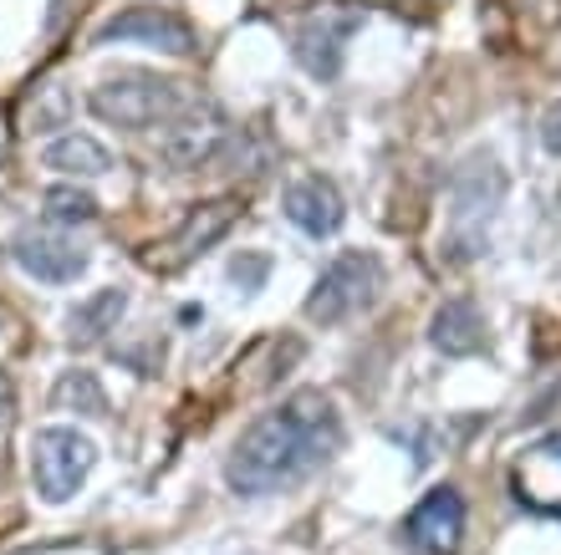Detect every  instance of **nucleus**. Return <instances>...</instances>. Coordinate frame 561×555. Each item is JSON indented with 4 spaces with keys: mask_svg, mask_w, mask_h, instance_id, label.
Here are the masks:
<instances>
[{
    "mask_svg": "<svg viewBox=\"0 0 561 555\" xmlns=\"http://www.w3.org/2000/svg\"><path fill=\"white\" fill-rule=\"evenodd\" d=\"M11 255L31 280H46V286H67V280H77L88 270V255H82V250L67 245L61 234H42V230L15 234Z\"/></svg>",
    "mask_w": 561,
    "mask_h": 555,
    "instance_id": "obj_8",
    "label": "nucleus"
},
{
    "mask_svg": "<svg viewBox=\"0 0 561 555\" xmlns=\"http://www.w3.org/2000/svg\"><path fill=\"white\" fill-rule=\"evenodd\" d=\"M123 307H128V296L123 291H98L92 301H82V307L72 311V342H98L103 332H113V322L123 316Z\"/></svg>",
    "mask_w": 561,
    "mask_h": 555,
    "instance_id": "obj_15",
    "label": "nucleus"
},
{
    "mask_svg": "<svg viewBox=\"0 0 561 555\" xmlns=\"http://www.w3.org/2000/svg\"><path fill=\"white\" fill-rule=\"evenodd\" d=\"M92 469H98V443L77 428H42L31 439V479L46 505H67Z\"/></svg>",
    "mask_w": 561,
    "mask_h": 555,
    "instance_id": "obj_4",
    "label": "nucleus"
},
{
    "mask_svg": "<svg viewBox=\"0 0 561 555\" xmlns=\"http://www.w3.org/2000/svg\"><path fill=\"white\" fill-rule=\"evenodd\" d=\"M511 489L526 510L561 520V433H547L520 449L516 469H511Z\"/></svg>",
    "mask_w": 561,
    "mask_h": 555,
    "instance_id": "obj_6",
    "label": "nucleus"
},
{
    "mask_svg": "<svg viewBox=\"0 0 561 555\" xmlns=\"http://www.w3.org/2000/svg\"><path fill=\"white\" fill-rule=\"evenodd\" d=\"M286 220L301 234H311V240H327V234L342 230L347 209H342V194L327 178H296L286 189Z\"/></svg>",
    "mask_w": 561,
    "mask_h": 555,
    "instance_id": "obj_10",
    "label": "nucleus"
},
{
    "mask_svg": "<svg viewBox=\"0 0 561 555\" xmlns=\"http://www.w3.org/2000/svg\"><path fill=\"white\" fill-rule=\"evenodd\" d=\"M46 209H51V220H61V224H82L98 215L92 194H82V189H51L46 194Z\"/></svg>",
    "mask_w": 561,
    "mask_h": 555,
    "instance_id": "obj_17",
    "label": "nucleus"
},
{
    "mask_svg": "<svg viewBox=\"0 0 561 555\" xmlns=\"http://www.w3.org/2000/svg\"><path fill=\"white\" fill-rule=\"evenodd\" d=\"M337 449H342L337 403L317 393V388H307V393H291L276 413L255 418L240 433V443L225 459V484L245 499L280 495V489L301 484L307 474H317Z\"/></svg>",
    "mask_w": 561,
    "mask_h": 555,
    "instance_id": "obj_1",
    "label": "nucleus"
},
{
    "mask_svg": "<svg viewBox=\"0 0 561 555\" xmlns=\"http://www.w3.org/2000/svg\"><path fill=\"white\" fill-rule=\"evenodd\" d=\"M541 143H547V153L561 159V103H551L547 117H541Z\"/></svg>",
    "mask_w": 561,
    "mask_h": 555,
    "instance_id": "obj_18",
    "label": "nucleus"
},
{
    "mask_svg": "<svg viewBox=\"0 0 561 555\" xmlns=\"http://www.w3.org/2000/svg\"><path fill=\"white\" fill-rule=\"evenodd\" d=\"M0 418H5V388H0Z\"/></svg>",
    "mask_w": 561,
    "mask_h": 555,
    "instance_id": "obj_19",
    "label": "nucleus"
},
{
    "mask_svg": "<svg viewBox=\"0 0 561 555\" xmlns=\"http://www.w3.org/2000/svg\"><path fill=\"white\" fill-rule=\"evenodd\" d=\"M357 26V15H347V21H342L337 31H322V15H311L307 26H301V36H296V57L301 61H311L317 57V46H327V61H332V67H337V51H342V36H347V31Z\"/></svg>",
    "mask_w": 561,
    "mask_h": 555,
    "instance_id": "obj_16",
    "label": "nucleus"
},
{
    "mask_svg": "<svg viewBox=\"0 0 561 555\" xmlns=\"http://www.w3.org/2000/svg\"><path fill=\"white\" fill-rule=\"evenodd\" d=\"M501 199H505L501 163L485 159V153L465 159V169L449 184V250H455L459 261H470V255L485 250V234H490V220H495Z\"/></svg>",
    "mask_w": 561,
    "mask_h": 555,
    "instance_id": "obj_2",
    "label": "nucleus"
},
{
    "mask_svg": "<svg viewBox=\"0 0 561 555\" xmlns=\"http://www.w3.org/2000/svg\"><path fill=\"white\" fill-rule=\"evenodd\" d=\"M88 107L113 128H159V123H174L184 113V88L174 77L123 72L107 77L103 88H92Z\"/></svg>",
    "mask_w": 561,
    "mask_h": 555,
    "instance_id": "obj_3",
    "label": "nucleus"
},
{
    "mask_svg": "<svg viewBox=\"0 0 561 555\" xmlns=\"http://www.w3.org/2000/svg\"><path fill=\"white\" fill-rule=\"evenodd\" d=\"M46 169H61V174H107L113 153L98 138H88V132H67L57 143H46Z\"/></svg>",
    "mask_w": 561,
    "mask_h": 555,
    "instance_id": "obj_13",
    "label": "nucleus"
},
{
    "mask_svg": "<svg viewBox=\"0 0 561 555\" xmlns=\"http://www.w3.org/2000/svg\"><path fill=\"white\" fill-rule=\"evenodd\" d=\"M383 286V265L368 250H347L322 270V280L311 286L307 296V322L317 326H337L347 322L353 311H363Z\"/></svg>",
    "mask_w": 561,
    "mask_h": 555,
    "instance_id": "obj_5",
    "label": "nucleus"
},
{
    "mask_svg": "<svg viewBox=\"0 0 561 555\" xmlns=\"http://www.w3.org/2000/svg\"><path fill=\"white\" fill-rule=\"evenodd\" d=\"M403 530H409L414 551L455 555L459 541H465V499H459L449 484H439V489H428V495L414 505V514H409Z\"/></svg>",
    "mask_w": 561,
    "mask_h": 555,
    "instance_id": "obj_7",
    "label": "nucleus"
},
{
    "mask_svg": "<svg viewBox=\"0 0 561 555\" xmlns=\"http://www.w3.org/2000/svg\"><path fill=\"white\" fill-rule=\"evenodd\" d=\"M98 42H148V46H163V51H194V36L179 15L159 11V5H134L128 15H113Z\"/></svg>",
    "mask_w": 561,
    "mask_h": 555,
    "instance_id": "obj_9",
    "label": "nucleus"
},
{
    "mask_svg": "<svg viewBox=\"0 0 561 555\" xmlns=\"http://www.w3.org/2000/svg\"><path fill=\"white\" fill-rule=\"evenodd\" d=\"M236 215H240V205L236 199H215V205H205V209H194L190 215V224L174 234V250H179V261L184 255H194V250H205V245H215L230 224H236Z\"/></svg>",
    "mask_w": 561,
    "mask_h": 555,
    "instance_id": "obj_14",
    "label": "nucleus"
},
{
    "mask_svg": "<svg viewBox=\"0 0 561 555\" xmlns=\"http://www.w3.org/2000/svg\"><path fill=\"white\" fill-rule=\"evenodd\" d=\"M428 342L444 357H474V351H485V316L470 301H444L428 322Z\"/></svg>",
    "mask_w": 561,
    "mask_h": 555,
    "instance_id": "obj_12",
    "label": "nucleus"
},
{
    "mask_svg": "<svg viewBox=\"0 0 561 555\" xmlns=\"http://www.w3.org/2000/svg\"><path fill=\"white\" fill-rule=\"evenodd\" d=\"M220 138H225V123H220V113H209L205 107V117L194 113V117H179V123H169V132L159 138V153L174 169H199V163L220 148Z\"/></svg>",
    "mask_w": 561,
    "mask_h": 555,
    "instance_id": "obj_11",
    "label": "nucleus"
}]
</instances>
